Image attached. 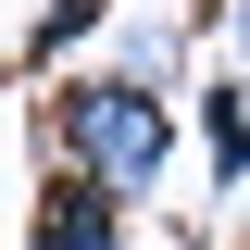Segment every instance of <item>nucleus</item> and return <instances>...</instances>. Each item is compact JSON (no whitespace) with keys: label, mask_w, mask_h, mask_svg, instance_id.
I'll use <instances>...</instances> for the list:
<instances>
[{"label":"nucleus","mask_w":250,"mask_h":250,"mask_svg":"<svg viewBox=\"0 0 250 250\" xmlns=\"http://www.w3.org/2000/svg\"><path fill=\"white\" fill-rule=\"evenodd\" d=\"M25 250H125V213L100 200L88 175H38V213H25Z\"/></svg>","instance_id":"2"},{"label":"nucleus","mask_w":250,"mask_h":250,"mask_svg":"<svg viewBox=\"0 0 250 250\" xmlns=\"http://www.w3.org/2000/svg\"><path fill=\"white\" fill-rule=\"evenodd\" d=\"M200 100V163H213V188L238 200L250 188V88H188Z\"/></svg>","instance_id":"3"},{"label":"nucleus","mask_w":250,"mask_h":250,"mask_svg":"<svg viewBox=\"0 0 250 250\" xmlns=\"http://www.w3.org/2000/svg\"><path fill=\"white\" fill-rule=\"evenodd\" d=\"M225 50H238V88H250V0H225Z\"/></svg>","instance_id":"6"},{"label":"nucleus","mask_w":250,"mask_h":250,"mask_svg":"<svg viewBox=\"0 0 250 250\" xmlns=\"http://www.w3.org/2000/svg\"><path fill=\"white\" fill-rule=\"evenodd\" d=\"M113 75H125V88H150V100H188V50H175V25L138 13V25L113 38Z\"/></svg>","instance_id":"4"},{"label":"nucleus","mask_w":250,"mask_h":250,"mask_svg":"<svg viewBox=\"0 0 250 250\" xmlns=\"http://www.w3.org/2000/svg\"><path fill=\"white\" fill-rule=\"evenodd\" d=\"M213 13H225V0H213Z\"/></svg>","instance_id":"7"},{"label":"nucleus","mask_w":250,"mask_h":250,"mask_svg":"<svg viewBox=\"0 0 250 250\" xmlns=\"http://www.w3.org/2000/svg\"><path fill=\"white\" fill-rule=\"evenodd\" d=\"M100 25H113V0H38V25H25V62H62V50H88Z\"/></svg>","instance_id":"5"},{"label":"nucleus","mask_w":250,"mask_h":250,"mask_svg":"<svg viewBox=\"0 0 250 250\" xmlns=\"http://www.w3.org/2000/svg\"><path fill=\"white\" fill-rule=\"evenodd\" d=\"M50 138H62V175H88L113 213H150L163 175H175V100L125 88V75H62L50 88Z\"/></svg>","instance_id":"1"}]
</instances>
